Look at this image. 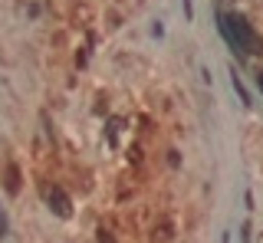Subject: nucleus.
I'll list each match as a JSON object with an SVG mask.
<instances>
[{
    "instance_id": "obj_1",
    "label": "nucleus",
    "mask_w": 263,
    "mask_h": 243,
    "mask_svg": "<svg viewBox=\"0 0 263 243\" xmlns=\"http://www.w3.org/2000/svg\"><path fill=\"white\" fill-rule=\"evenodd\" d=\"M220 33L227 36V43L234 46V50H240L247 56L260 53V36L257 30L247 23L240 13H220Z\"/></svg>"
},
{
    "instance_id": "obj_2",
    "label": "nucleus",
    "mask_w": 263,
    "mask_h": 243,
    "mask_svg": "<svg viewBox=\"0 0 263 243\" xmlns=\"http://www.w3.org/2000/svg\"><path fill=\"white\" fill-rule=\"evenodd\" d=\"M46 200H49V207H53L60 217H69V214H72V210H69V200H66V194H63V191L46 188Z\"/></svg>"
},
{
    "instance_id": "obj_3",
    "label": "nucleus",
    "mask_w": 263,
    "mask_h": 243,
    "mask_svg": "<svg viewBox=\"0 0 263 243\" xmlns=\"http://www.w3.org/2000/svg\"><path fill=\"white\" fill-rule=\"evenodd\" d=\"M260 92H263V76H260Z\"/></svg>"
}]
</instances>
